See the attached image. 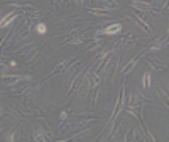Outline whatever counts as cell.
<instances>
[{
	"instance_id": "6da1fadb",
	"label": "cell",
	"mask_w": 169,
	"mask_h": 142,
	"mask_svg": "<svg viewBox=\"0 0 169 142\" xmlns=\"http://www.w3.org/2000/svg\"><path fill=\"white\" fill-rule=\"evenodd\" d=\"M120 30H122V25H120V24H112V25H109V27L103 29L101 33H104V35H115V33H120Z\"/></svg>"
},
{
	"instance_id": "7a4b0ae2",
	"label": "cell",
	"mask_w": 169,
	"mask_h": 142,
	"mask_svg": "<svg viewBox=\"0 0 169 142\" xmlns=\"http://www.w3.org/2000/svg\"><path fill=\"white\" fill-rule=\"evenodd\" d=\"M16 17H17V13H14V14H13V13H10L8 16H5L3 19L0 21V27H7L8 24H11L14 19H16Z\"/></svg>"
},
{
	"instance_id": "3957f363",
	"label": "cell",
	"mask_w": 169,
	"mask_h": 142,
	"mask_svg": "<svg viewBox=\"0 0 169 142\" xmlns=\"http://www.w3.org/2000/svg\"><path fill=\"white\" fill-rule=\"evenodd\" d=\"M131 5L134 8H138V10H141V11H150L152 10V7H150L149 3H146V2H131Z\"/></svg>"
},
{
	"instance_id": "277c9868",
	"label": "cell",
	"mask_w": 169,
	"mask_h": 142,
	"mask_svg": "<svg viewBox=\"0 0 169 142\" xmlns=\"http://www.w3.org/2000/svg\"><path fill=\"white\" fill-rule=\"evenodd\" d=\"M35 30H37L40 35H44V33L47 32V27H46V24L40 22V24H37V27H35Z\"/></svg>"
},
{
	"instance_id": "5b68a950",
	"label": "cell",
	"mask_w": 169,
	"mask_h": 142,
	"mask_svg": "<svg viewBox=\"0 0 169 142\" xmlns=\"http://www.w3.org/2000/svg\"><path fill=\"white\" fill-rule=\"evenodd\" d=\"M21 76H16V78H8V76H3V82L5 84H14V82H17V81H21Z\"/></svg>"
},
{
	"instance_id": "8992f818",
	"label": "cell",
	"mask_w": 169,
	"mask_h": 142,
	"mask_svg": "<svg viewBox=\"0 0 169 142\" xmlns=\"http://www.w3.org/2000/svg\"><path fill=\"white\" fill-rule=\"evenodd\" d=\"M142 85H144V88H149V87H150V74H149V73H146V74H144Z\"/></svg>"
},
{
	"instance_id": "52a82bcc",
	"label": "cell",
	"mask_w": 169,
	"mask_h": 142,
	"mask_svg": "<svg viewBox=\"0 0 169 142\" xmlns=\"http://www.w3.org/2000/svg\"><path fill=\"white\" fill-rule=\"evenodd\" d=\"M134 62H136V60H133V62H131V63H130V65H128V66H125V68H123V70H122V73H128V71H130V70H131V68H133V66H134Z\"/></svg>"
},
{
	"instance_id": "ba28073f",
	"label": "cell",
	"mask_w": 169,
	"mask_h": 142,
	"mask_svg": "<svg viewBox=\"0 0 169 142\" xmlns=\"http://www.w3.org/2000/svg\"><path fill=\"white\" fill-rule=\"evenodd\" d=\"M104 3L108 5L109 8H115V7H117V5H115V2H114V0H104Z\"/></svg>"
},
{
	"instance_id": "9c48e42d",
	"label": "cell",
	"mask_w": 169,
	"mask_h": 142,
	"mask_svg": "<svg viewBox=\"0 0 169 142\" xmlns=\"http://www.w3.org/2000/svg\"><path fill=\"white\" fill-rule=\"evenodd\" d=\"M78 2H82V0H78Z\"/></svg>"
}]
</instances>
